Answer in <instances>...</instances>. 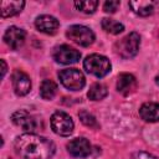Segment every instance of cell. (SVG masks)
Here are the masks:
<instances>
[{"label": "cell", "mask_w": 159, "mask_h": 159, "mask_svg": "<svg viewBox=\"0 0 159 159\" xmlns=\"http://www.w3.org/2000/svg\"><path fill=\"white\" fill-rule=\"evenodd\" d=\"M11 120L14 124H16L17 127H20L27 132H32L37 128L36 118L32 114H30L27 111H24V109H19V111L14 112L11 116Z\"/></svg>", "instance_id": "8fae6325"}, {"label": "cell", "mask_w": 159, "mask_h": 159, "mask_svg": "<svg viewBox=\"0 0 159 159\" xmlns=\"http://www.w3.org/2000/svg\"><path fill=\"white\" fill-rule=\"evenodd\" d=\"M75 6L77 10L84 12V14H93L98 6V1H76Z\"/></svg>", "instance_id": "ffe728a7"}, {"label": "cell", "mask_w": 159, "mask_h": 159, "mask_svg": "<svg viewBox=\"0 0 159 159\" xmlns=\"http://www.w3.org/2000/svg\"><path fill=\"white\" fill-rule=\"evenodd\" d=\"M130 159H157L154 155L147 153V152H135Z\"/></svg>", "instance_id": "603a6c76"}, {"label": "cell", "mask_w": 159, "mask_h": 159, "mask_svg": "<svg viewBox=\"0 0 159 159\" xmlns=\"http://www.w3.org/2000/svg\"><path fill=\"white\" fill-rule=\"evenodd\" d=\"M51 128L56 134L61 137H68L73 132L75 123L70 114L62 111H57L51 116Z\"/></svg>", "instance_id": "5b68a950"}, {"label": "cell", "mask_w": 159, "mask_h": 159, "mask_svg": "<svg viewBox=\"0 0 159 159\" xmlns=\"http://www.w3.org/2000/svg\"><path fill=\"white\" fill-rule=\"evenodd\" d=\"M67 152L75 158L88 157L92 152L91 143L86 138H75L67 143Z\"/></svg>", "instance_id": "30bf717a"}, {"label": "cell", "mask_w": 159, "mask_h": 159, "mask_svg": "<svg viewBox=\"0 0 159 159\" xmlns=\"http://www.w3.org/2000/svg\"><path fill=\"white\" fill-rule=\"evenodd\" d=\"M78 117H80L81 122H82L84 125L89 127V128H98V127H99V124L97 123L96 118H94L91 113H88L87 111H81V112H78Z\"/></svg>", "instance_id": "44dd1931"}, {"label": "cell", "mask_w": 159, "mask_h": 159, "mask_svg": "<svg viewBox=\"0 0 159 159\" xmlns=\"http://www.w3.org/2000/svg\"><path fill=\"white\" fill-rule=\"evenodd\" d=\"M11 82H12L14 92L17 96H25L31 89L30 77L25 72H22L21 70H15L12 72V75H11Z\"/></svg>", "instance_id": "9c48e42d"}, {"label": "cell", "mask_w": 159, "mask_h": 159, "mask_svg": "<svg viewBox=\"0 0 159 159\" xmlns=\"http://www.w3.org/2000/svg\"><path fill=\"white\" fill-rule=\"evenodd\" d=\"M108 94V91H107V87L103 84V83H93L91 87H89V91L87 93L88 98L92 99V101H101Z\"/></svg>", "instance_id": "ac0fdd59"}, {"label": "cell", "mask_w": 159, "mask_h": 159, "mask_svg": "<svg viewBox=\"0 0 159 159\" xmlns=\"http://www.w3.org/2000/svg\"><path fill=\"white\" fill-rule=\"evenodd\" d=\"M140 46V37L137 32H130L114 43V52L124 60L134 57Z\"/></svg>", "instance_id": "7a4b0ae2"}, {"label": "cell", "mask_w": 159, "mask_h": 159, "mask_svg": "<svg viewBox=\"0 0 159 159\" xmlns=\"http://www.w3.org/2000/svg\"><path fill=\"white\" fill-rule=\"evenodd\" d=\"M66 36L71 41H73L75 43H77L80 46H83V47H87V46L92 45L93 41H94L93 31L89 27L83 26V25H72V26H70L66 31Z\"/></svg>", "instance_id": "8992f818"}, {"label": "cell", "mask_w": 159, "mask_h": 159, "mask_svg": "<svg viewBox=\"0 0 159 159\" xmlns=\"http://www.w3.org/2000/svg\"><path fill=\"white\" fill-rule=\"evenodd\" d=\"M101 25H102V29H103L106 32L113 34V35H118V34H120V32L124 30L123 24H120V22H118V21H116V20H113V19H109V17L102 19Z\"/></svg>", "instance_id": "d6986e66"}, {"label": "cell", "mask_w": 159, "mask_h": 159, "mask_svg": "<svg viewBox=\"0 0 159 159\" xmlns=\"http://www.w3.org/2000/svg\"><path fill=\"white\" fill-rule=\"evenodd\" d=\"M57 93V84L52 80H43L40 86V96L42 99L50 101L52 99Z\"/></svg>", "instance_id": "e0dca14e"}, {"label": "cell", "mask_w": 159, "mask_h": 159, "mask_svg": "<svg viewBox=\"0 0 159 159\" xmlns=\"http://www.w3.org/2000/svg\"><path fill=\"white\" fill-rule=\"evenodd\" d=\"M117 89L123 96H129L137 89V80L132 73H120L117 80Z\"/></svg>", "instance_id": "4fadbf2b"}, {"label": "cell", "mask_w": 159, "mask_h": 159, "mask_svg": "<svg viewBox=\"0 0 159 159\" xmlns=\"http://www.w3.org/2000/svg\"><path fill=\"white\" fill-rule=\"evenodd\" d=\"M139 116L143 120L149 123L159 122V103L155 102L143 103L139 108Z\"/></svg>", "instance_id": "5bb4252c"}, {"label": "cell", "mask_w": 159, "mask_h": 159, "mask_svg": "<svg viewBox=\"0 0 159 159\" xmlns=\"http://www.w3.org/2000/svg\"><path fill=\"white\" fill-rule=\"evenodd\" d=\"M154 2L153 1H145V0H137V1H129V6L132 11L139 16H149L154 12Z\"/></svg>", "instance_id": "2e32d148"}, {"label": "cell", "mask_w": 159, "mask_h": 159, "mask_svg": "<svg viewBox=\"0 0 159 159\" xmlns=\"http://www.w3.org/2000/svg\"><path fill=\"white\" fill-rule=\"evenodd\" d=\"M14 148L16 154L22 159H51L56 152L52 140L35 133L17 135L14 142Z\"/></svg>", "instance_id": "6da1fadb"}, {"label": "cell", "mask_w": 159, "mask_h": 159, "mask_svg": "<svg viewBox=\"0 0 159 159\" xmlns=\"http://www.w3.org/2000/svg\"><path fill=\"white\" fill-rule=\"evenodd\" d=\"M58 78L63 87L70 91H81L86 84L83 73L77 68H65L58 72Z\"/></svg>", "instance_id": "277c9868"}, {"label": "cell", "mask_w": 159, "mask_h": 159, "mask_svg": "<svg viewBox=\"0 0 159 159\" xmlns=\"http://www.w3.org/2000/svg\"><path fill=\"white\" fill-rule=\"evenodd\" d=\"M120 2L118 0H109V1H106L104 5H103V10L106 12H109V14H113L117 11V9L119 7Z\"/></svg>", "instance_id": "7402d4cb"}, {"label": "cell", "mask_w": 159, "mask_h": 159, "mask_svg": "<svg viewBox=\"0 0 159 159\" xmlns=\"http://www.w3.org/2000/svg\"><path fill=\"white\" fill-rule=\"evenodd\" d=\"M155 82H157V84L159 86V75H158V76L155 77Z\"/></svg>", "instance_id": "d4e9b609"}, {"label": "cell", "mask_w": 159, "mask_h": 159, "mask_svg": "<svg viewBox=\"0 0 159 159\" xmlns=\"http://www.w3.org/2000/svg\"><path fill=\"white\" fill-rule=\"evenodd\" d=\"M52 56H53V60L58 63L71 65V63L78 62V60L81 58V52L68 45H61L53 50Z\"/></svg>", "instance_id": "52a82bcc"}, {"label": "cell", "mask_w": 159, "mask_h": 159, "mask_svg": "<svg viewBox=\"0 0 159 159\" xmlns=\"http://www.w3.org/2000/svg\"><path fill=\"white\" fill-rule=\"evenodd\" d=\"M26 39V32L21 27L10 26L4 34V41L11 50H19Z\"/></svg>", "instance_id": "ba28073f"}, {"label": "cell", "mask_w": 159, "mask_h": 159, "mask_svg": "<svg viewBox=\"0 0 159 159\" xmlns=\"http://www.w3.org/2000/svg\"><path fill=\"white\" fill-rule=\"evenodd\" d=\"M111 67L112 66H111L109 60L106 56L98 55V53H92L87 56L83 61V68L86 70V72L98 78L108 75L111 71Z\"/></svg>", "instance_id": "3957f363"}, {"label": "cell", "mask_w": 159, "mask_h": 159, "mask_svg": "<svg viewBox=\"0 0 159 159\" xmlns=\"http://www.w3.org/2000/svg\"><path fill=\"white\" fill-rule=\"evenodd\" d=\"M1 65H2V73H1V77H4V76H5V73H6L7 67H6V63H5V61H4V60H1Z\"/></svg>", "instance_id": "cb8c5ba5"}, {"label": "cell", "mask_w": 159, "mask_h": 159, "mask_svg": "<svg viewBox=\"0 0 159 159\" xmlns=\"http://www.w3.org/2000/svg\"><path fill=\"white\" fill-rule=\"evenodd\" d=\"M35 26L39 31L47 34V35H55L58 30L60 22L56 17L51 15H40L35 20Z\"/></svg>", "instance_id": "7c38bea8"}, {"label": "cell", "mask_w": 159, "mask_h": 159, "mask_svg": "<svg viewBox=\"0 0 159 159\" xmlns=\"http://www.w3.org/2000/svg\"><path fill=\"white\" fill-rule=\"evenodd\" d=\"M25 6V1L17 0V1H1V17H11L14 15H17L21 12V10Z\"/></svg>", "instance_id": "9a60e30c"}]
</instances>
